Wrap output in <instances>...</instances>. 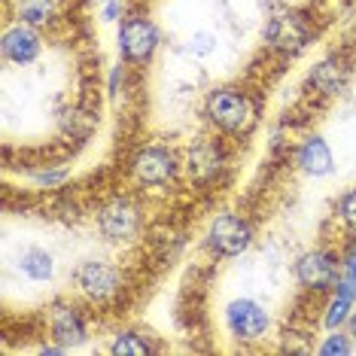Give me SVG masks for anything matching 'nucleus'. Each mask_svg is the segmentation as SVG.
Wrapping results in <instances>:
<instances>
[{"instance_id": "nucleus-1", "label": "nucleus", "mask_w": 356, "mask_h": 356, "mask_svg": "<svg viewBox=\"0 0 356 356\" xmlns=\"http://www.w3.org/2000/svg\"><path fill=\"white\" fill-rule=\"evenodd\" d=\"M204 119L216 128L220 134L241 137L250 134L256 125V104L250 101V95L238 86H220L213 92H207L204 98Z\"/></svg>"}, {"instance_id": "nucleus-2", "label": "nucleus", "mask_w": 356, "mask_h": 356, "mask_svg": "<svg viewBox=\"0 0 356 356\" xmlns=\"http://www.w3.org/2000/svg\"><path fill=\"white\" fill-rule=\"evenodd\" d=\"M70 277L88 305H116L125 293V271L110 259H83Z\"/></svg>"}, {"instance_id": "nucleus-3", "label": "nucleus", "mask_w": 356, "mask_h": 356, "mask_svg": "<svg viewBox=\"0 0 356 356\" xmlns=\"http://www.w3.org/2000/svg\"><path fill=\"white\" fill-rule=\"evenodd\" d=\"M131 180L140 186V189H149V192H161L168 186H174L183 174V156L165 143H147L134 152L131 165Z\"/></svg>"}, {"instance_id": "nucleus-4", "label": "nucleus", "mask_w": 356, "mask_h": 356, "mask_svg": "<svg viewBox=\"0 0 356 356\" xmlns=\"http://www.w3.org/2000/svg\"><path fill=\"white\" fill-rule=\"evenodd\" d=\"M119 55L128 67H147L156 58L159 46H161V34L156 28V22L143 13H128L119 22Z\"/></svg>"}, {"instance_id": "nucleus-5", "label": "nucleus", "mask_w": 356, "mask_h": 356, "mask_svg": "<svg viewBox=\"0 0 356 356\" xmlns=\"http://www.w3.org/2000/svg\"><path fill=\"white\" fill-rule=\"evenodd\" d=\"M262 40L271 52L283 55V58H296L298 52H305L307 46H311L314 25L302 13H277L265 22Z\"/></svg>"}, {"instance_id": "nucleus-6", "label": "nucleus", "mask_w": 356, "mask_h": 356, "mask_svg": "<svg viewBox=\"0 0 356 356\" xmlns=\"http://www.w3.org/2000/svg\"><path fill=\"white\" fill-rule=\"evenodd\" d=\"M143 229V207L128 195H116L98 210V232L110 244H131L140 238Z\"/></svg>"}, {"instance_id": "nucleus-7", "label": "nucleus", "mask_w": 356, "mask_h": 356, "mask_svg": "<svg viewBox=\"0 0 356 356\" xmlns=\"http://www.w3.org/2000/svg\"><path fill=\"white\" fill-rule=\"evenodd\" d=\"M296 280L305 293L323 296L332 293V286L341 277V256L335 253L332 247H317V250H307L296 259Z\"/></svg>"}, {"instance_id": "nucleus-8", "label": "nucleus", "mask_w": 356, "mask_h": 356, "mask_svg": "<svg viewBox=\"0 0 356 356\" xmlns=\"http://www.w3.org/2000/svg\"><path fill=\"white\" fill-rule=\"evenodd\" d=\"M229 165V149L216 137H195L183 149V174L195 186H210L220 180V174Z\"/></svg>"}, {"instance_id": "nucleus-9", "label": "nucleus", "mask_w": 356, "mask_h": 356, "mask_svg": "<svg viewBox=\"0 0 356 356\" xmlns=\"http://www.w3.org/2000/svg\"><path fill=\"white\" fill-rule=\"evenodd\" d=\"M207 250L220 259H238L253 247V225L247 216L238 213H220L207 225Z\"/></svg>"}, {"instance_id": "nucleus-10", "label": "nucleus", "mask_w": 356, "mask_h": 356, "mask_svg": "<svg viewBox=\"0 0 356 356\" xmlns=\"http://www.w3.org/2000/svg\"><path fill=\"white\" fill-rule=\"evenodd\" d=\"M222 323L229 329L232 338H238L241 344H253V341H262L271 329V314L265 311L262 302L256 298H232L222 311Z\"/></svg>"}, {"instance_id": "nucleus-11", "label": "nucleus", "mask_w": 356, "mask_h": 356, "mask_svg": "<svg viewBox=\"0 0 356 356\" xmlns=\"http://www.w3.org/2000/svg\"><path fill=\"white\" fill-rule=\"evenodd\" d=\"M49 338L64 350H76L88 341V317L74 302H55L49 307Z\"/></svg>"}, {"instance_id": "nucleus-12", "label": "nucleus", "mask_w": 356, "mask_h": 356, "mask_svg": "<svg viewBox=\"0 0 356 356\" xmlns=\"http://www.w3.org/2000/svg\"><path fill=\"white\" fill-rule=\"evenodd\" d=\"M0 55H3L6 64H15V67H28L34 64L40 55H43V37H40V28L25 25V22H13L3 31V40H0Z\"/></svg>"}, {"instance_id": "nucleus-13", "label": "nucleus", "mask_w": 356, "mask_h": 356, "mask_svg": "<svg viewBox=\"0 0 356 356\" xmlns=\"http://www.w3.org/2000/svg\"><path fill=\"white\" fill-rule=\"evenodd\" d=\"M296 165L302 174L314 177V180H323V177H329L335 171V156H332L329 143L320 134H307L296 147Z\"/></svg>"}, {"instance_id": "nucleus-14", "label": "nucleus", "mask_w": 356, "mask_h": 356, "mask_svg": "<svg viewBox=\"0 0 356 356\" xmlns=\"http://www.w3.org/2000/svg\"><path fill=\"white\" fill-rule=\"evenodd\" d=\"M347 83H350V67H347L344 58L329 55V58L314 64L311 86H314V92H317L320 98H335V95H341L347 88Z\"/></svg>"}, {"instance_id": "nucleus-15", "label": "nucleus", "mask_w": 356, "mask_h": 356, "mask_svg": "<svg viewBox=\"0 0 356 356\" xmlns=\"http://www.w3.org/2000/svg\"><path fill=\"white\" fill-rule=\"evenodd\" d=\"M356 311V296L350 293V289L344 286L341 280L332 286V293L326 298V305H323V329L332 332V329H344L347 323H350Z\"/></svg>"}, {"instance_id": "nucleus-16", "label": "nucleus", "mask_w": 356, "mask_h": 356, "mask_svg": "<svg viewBox=\"0 0 356 356\" xmlns=\"http://www.w3.org/2000/svg\"><path fill=\"white\" fill-rule=\"evenodd\" d=\"M19 274L31 283H49L55 277V256L43 247H25L19 256Z\"/></svg>"}, {"instance_id": "nucleus-17", "label": "nucleus", "mask_w": 356, "mask_h": 356, "mask_svg": "<svg viewBox=\"0 0 356 356\" xmlns=\"http://www.w3.org/2000/svg\"><path fill=\"white\" fill-rule=\"evenodd\" d=\"M58 0H15V22H25V25H34L40 31L52 28L58 22Z\"/></svg>"}, {"instance_id": "nucleus-18", "label": "nucleus", "mask_w": 356, "mask_h": 356, "mask_svg": "<svg viewBox=\"0 0 356 356\" xmlns=\"http://www.w3.org/2000/svg\"><path fill=\"white\" fill-rule=\"evenodd\" d=\"M107 353H113V356H149V353H156V347H152V341L143 335V332L119 329L116 335L110 338Z\"/></svg>"}, {"instance_id": "nucleus-19", "label": "nucleus", "mask_w": 356, "mask_h": 356, "mask_svg": "<svg viewBox=\"0 0 356 356\" xmlns=\"http://www.w3.org/2000/svg\"><path fill=\"white\" fill-rule=\"evenodd\" d=\"M353 350H356V341L350 338V332H341V329H332L317 347L320 356H347Z\"/></svg>"}, {"instance_id": "nucleus-20", "label": "nucleus", "mask_w": 356, "mask_h": 356, "mask_svg": "<svg viewBox=\"0 0 356 356\" xmlns=\"http://www.w3.org/2000/svg\"><path fill=\"white\" fill-rule=\"evenodd\" d=\"M335 220L344 225V232L356 238V189H347L335 204Z\"/></svg>"}, {"instance_id": "nucleus-21", "label": "nucleus", "mask_w": 356, "mask_h": 356, "mask_svg": "<svg viewBox=\"0 0 356 356\" xmlns=\"http://www.w3.org/2000/svg\"><path fill=\"white\" fill-rule=\"evenodd\" d=\"M31 180H34L37 186H46V189H55V186H64L70 180V171L64 165H46V168L31 171Z\"/></svg>"}, {"instance_id": "nucleus-22", "label": "nucleus", "mask_w": 356, "mask_h": 356, "mask_svg": "<svg viewBox=\"0 0 356 356\" xmlns=\"http://www.w3.org/2000/svg\"><path fill=\"white\" fill-rule=\"evenodd\" d=\"M216 49V37L213 34H204V31H201V34H195L189 40V52L192 55H201V58H204V55H210Z\"/></svg>"}, {"instance_id": "nucleus-23", "label": "nucleus", "mask_w": 356, "mask_h": 356, "mask_svg": "<svg viewBox=\"0 0 356 356\" xmlns=\"http://www.w3.org/2000/svg\"><path fill=\"white\" fill-rule=\"evenodd\" d=\"M119 15H122V0H104L101 19H104V22H116Z\"/></svg>"}, {"instance_id": "nucleus-24", "label": "nucleus", "mask_w": 356, "mask_h": 356, "mask_svg": "<svg viewBox=\"0 0 356 356\" xmlns=\"http://www.w3.org/2000/svg\"><path fill=\"white\" fill-rule=\"evenodd\" d=\"M347 329H350V338L356 341V311H353V317H350V323H347Z\"/></svg>"}]
</instances>
